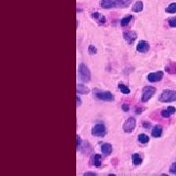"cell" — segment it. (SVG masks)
Instances as JSON below:
<instances>
[{
	"label": "cell",
	"instance_id": "1f68e13d",
	"mask_svg": "<svg viewBox=\"0 0 176 176\" xmlns=\"http://www.w3.org/2000/svg\"><path fill=\"white\" fill-rule=\"evenodd\" d=\"M84 176H95L97 175L96 172H92V171H88V172H85V173L83 174Z\"/></svg>",
	"mask_w": 176,
	"mask_h": 176
},
{
	"label": "cell",
	"instance_id": "f546056e",
	"mask_svg": "<svg viewBox=\"0 0 176 176\" xmlns=\"http://www.w3.org/2000/svg\"><path fill=\"white\" fill-rule=\"evenodd\" d=\"M121 109H122L123 112H128L129 111V105L128 104H123L121 106Z\"/></svg>",
	"mask_w": 176,
	"mask_h": 176
},
{
	"label": "cell",
	"instance_id": "ba28073f",
	"mask_svg": "<svg viewBox=\"0 0 176 176\" xmlns=\"http://www.w3.org/2000/svg\"><path fill=\"white\" fill-rule=\"evenodd\" d=\"M123 38H124V40L127 41L128 44H132V43L136 40L137 33L135 32V31H132V30L124 31L123 32Z\"/></svg>",
	"mask_w": 176,
	"mask_h": 176
},
{
	"label": "cell",
	"instance_id": "4dcf8cb0",
	"mask_svg": "<svg viewBox=\"0 0 176 176\" xmlns=\"http://www.w3.org/2000/svg\"><path fill=\"white\" fill-rule=\"evenodd\" d=\"M143 111H144V108H139V107L135 108V113L136 115H140V113H142Z\"/></svg>",
	"mask_w": 176,
	"mask_h": 176
},
{
	"label": "cell",
	"instance_id": "484cf974",
	"mask_svg": "<svg viewBox=\"0 0 176 176\" xmlns=\"http://www.w3.org/2000/svg\"><path fill=\"white\" fill-rule=\"evenodd\" d=\"M168 25L170 27H176V16L168 20Z\"/></svg>",
	"mask_w": 176,
	"mask_h": 176
},
{
	"label": "cell",
	"instance_id": "4fadbf2b",
	"mask_svg": "<svg viewBox=\"0 0 176 176\" xmlns=\"http://www.w3.org/2000/svg\"><path fill=\"white\" fill-rule=\"evenodd\" d=\"M164 70L169 74H176V63L175 62H169L165 66Z\"/></svg>",
	"mask_w": 176,
	"mask_h": 176
},
{
	"label": "cell",
	"instance_id": "4316f807",
	"mask_svg": "<svg viewBox=\"0 0 176 176\" xmlns=\"http://www.w3.org/2000/svg\"><path fill=\"white\" fill-rule=\"evenodd\" d=\"M169 172L172 174H176V162L172 163L169 167Z\"/></svg>",
	"mask_w": 176,
	"mask_h": 176
},
{
	"label": "cell",
	"instance_id": "9a60e30c",
	"mask_svg": "<svg viewBox=\"0 0 176 176\" xmlns=\"http://www.w3.org/2000/svg\"><path fill=\"white\" fill-rule=\"evenodd\" d=\"M162 134V127L160 125H156L154 128L152 129V136L155 138H159Z\"/></svg>",
	"mask_w": 176,
	"mask_h": 176
},
{
	"label": "cell",
	"instance_id": "30bf717a",
	"mask_svg": "<svg viewBox=\"0 0 176 176\" xmlns=\"http://www.w3.org/2000/svg\"><path fill=\"white\" fill-rule=\"evenodd\" d=\"M133 0H115V7L127 8L132 3Z\"/></svg>",
	"mask_w": 176,
	"mask_h": 176
},
{
	"label": "cell",
	"instance_id": "52a82bcc",
	"mask_svg": "<svg viewBox=\"0 0 176 176\" xmlns=\"http://www.w3.org/2000/svg\"><path fill=\"white\" fill-rule=\"evenodd\" d=\"M162 77H163V73L162 70H159V72L149 73L147 76V79L150 82H159L162 79Z\"/></svg>",
	"mask_w": 176,
	"mask_h": 176
},
{
	"label": "cell",
	"instance_id": "d6986e66",
	"mask_svg": "<svg viewBox=\"0 0 176 176\" xmlns=\"http://www.w3.org/2000/svg\"><path fill=\"white\" fill-rule=\"evenodd\" d=\"M142 10H143V2L142 1L135 2V4L132 7V11L136 12V13H138V12H141Z\"/></svg>",
	"mask_w": 176,
	"mask_h": 176
},
{
	"label": "cell",
	"instance_id": "7a4b0ae2",
	"mask_svg": "<svg viewBox=\"0 0 176 176\" xmlns=\"http://www.w3.org/2000/svg\"><path fill=\"white\" fill-rule=\"evenodd\" d=\"M78 74H79L80 79L84 82H88L91 79V73L85 64H80L78 66Z\"/></svg>",
	"mask_w": 176,
	"mask_h": 176
},
{
	"label": "cell",
	"instance_id": "d6a6232c",
	"mask_svg": "<svg viewBox=\"0 0 176 176\" xmlns=\"http://www.w3.org/2000/svg\"><path fill=\"white\" fill-rule=\"evenodd\" d=\"M76 105H77V107H79V106L81 105V99L79 98V96H78V94L76 96Z\"/></svg>",
	"mask_w": 176,
	"mask_h": 176
},
{
	"label": "cell",
	"instance_id": "8992f818",
	"mask_svg": "<svg viewBox=\"0 0 176 176\" xmlns=\"http://www.w3.org/2000/svg\"><path fill=\"white\" fill-rule=\"evenodd\" d=\"M95 97L102 101H113V95L109 91H99L95 93Z\"/></svg>",
	"mask_w": 176,
	"mask_h": 176
},
{
	"label": "cell",
	"instance_id": "ffe728a7",
	"mask_svg": "<svg viewBox=\"0 0 176 176\" xmlns=\"http://www.w3.org/2000/svg\"><path fill=\"white\" fill-rule=\"evenodd\" d=\"M132 162L135 164V165H139V164L142 163V158L139 154H133L132 155Z\"/></svg>",
	"mask_w": 176,
	"mask_h": 176
},
{
	"label": "cell",
	"instance_id": "44dd1931",
	"mask_svg": "<svg viewBox=\"0 0 176 176\" xmlns=\"http://www.w3.org/2000/svg\"><path fill=\"white\" fill-rule=\"evenodd\" d=\"M165 12H166V13H170V14H174V13H176V2L170 3L169 5H168V6L166 7Z\"/></svg>",
	"mask_w": 176,
	"mask_h": 176
},
{
	"label": "cell",
	"instance_id": "ac0fdd59",
	"mask_svg": "<svg viewBox=\"0 0 176 176\" xmlns=\"http://www.w3.org/2000/svg\"><path fill=\"white\" fill-rule=\"evenodd\" d=\"M133 20V16L132 15H129V16H126V17H124L122 20L120 21V26L124 27V26H127L129 23H130V22H132Z\"/></svg>",
	"mask_w": 176,
	"mask_h": 176
},
{
	"label": "cell",
	"instance_id": "f1b7e54d",
	"mask_svg": "<svg viewBox=\"0 0 176 176\" xmlns=\"http://www.w3.org/2000/svg\"><path fill=\"white\" fill-rule=\"evenodd\" d=\"M142 126H143L144 128H146V129H149V128L151 127V123H150V122H148V121H143Z\"/></svg>",
	"mask_w": 176,
	"mask_h": 176
},
{
	"label": "cell",
	"instance_id": "cb8c5ba5",
	"mask_svg": "<svg viewBox=\"0 0 176 176\" xmlns=\"http://www.w3.org/2000/svg\"><path fill=\"white\" fill-rule=\"evenodd\" d=\"M82 140L81 137L79 135H76V150H81V146H82Z\"/></svg>",
	"mask_w": 176,
	"mask_h": 176
},
{
	"label": "cell",
	"instance_id": "603a6c76",
	"mask_svg": "<svg viewBox=\"0 0 176 176\" xmlns=\"http://www.w3.org/2000/svg\"><path fill=\"white\" fill-rule=\"evenodd\" d=\"M119 88L120 90V92L123 93V94H129V93H130V89H129L127 86L125 84H123V83H119Z\"/></svg>",
	"mask_w": 176,
	"mask_h": 176
},
{
	"label": "cell",
	"instance_id": "5b68a950",
	"mask_svg": "<svg viewBox=\"0 0 176 176\" xmlns=\"http://www.w3.org/2000/svg\"><path fill=\"white\" fill-rule=\"evenodd\" d=\"M136 126V119L134 117H129L123 124V131L126 133H131L133 131V129Z\"/></svg>",
	"mask_w": 176,
	"mask_h": 176
},
{
	"label": "cell",
	"instance_id": "5bb4252c",
	"mask_svg": "<svg viewBox=\"0 0 176 176\" xmlns=\"http://www.w3.org/2000/svg\"><path fill=\"white\" fill-rule=\"evenodd\" d=\"M100 5L104 9H111V8L115 7V0H102Z\"/></svg>",
	"mask_w": 176,
	"mask_h": 176
},
{
	"label": "cell",
	"instance_id": "3957f363",
	"mask_svg": "<svg viewBox=\"0 0 176 176\" xmlns=\"http://www.w3.org/2000/svg\"><path fill=\"white\" fill-rule=\"evenodd\" d=\"M156 89L154 86H145L142 90V98H141V101L143 103H146L151 98L154 96V94L156 93Z\"/></svg>",
	"mask_w": 176,
	"mask_h": 176
},
{
	"label": "cell",
	"instance_id": "7c38bea8",
	"mask_svg": "<svg viewBox=\"0 0 176 176\" xmlns=\"http://www.w3.org/2000/svg\"><path fill=\"white\" fill-rule=\"evenodd\" d=\"M101 152H102V154H104L106 156H109L110 154H112V152H113L112 145L110 144V143H104V144H102V146H101Z\"/></svg>",
	"mask_w": 176,
	"mask_h": 176
},
{
	"label": "cell",
	"instance_id": "2e32d148",
	"mask_svg": "<svg viewBox=\"0 0 176 176\" xmlns=\"http://www.w3.org/2000/svg\"><path fill=\"white\" fill-rule=\"evenodd\" d=\"M76 92L77 94H82V95H86L90 92V90L88 87H86L84 84H77L76 86Z\"/></svg>",
	"mask_w": 176,
	"mask_h": 176
},
{
	"label": "cell",
	"instance_id": "e0dca14e",
	"mask_svg": "<svg viewBox=\"0 0 176 176\" xmlns=\"http://www.w3.org/2000/svg\"><path fill=\"white\" fill-rule=\"evenodd\" d=\"M92 164H94L96 167H99L101 166V164H102V156L101 155L99 154H95L93 156V159H92Z\"/></svg>",
	"mask_w": 176,
	"mask_h": 176
},
{
	"label": "cell",
	"instance_id": "8fae6325",
	"mask_svg": "<svg viewBox=\"0 0 176 176\" xmlns=\"http://www.w3.org/2000/svg\"><path fill=\"white\" fill-rule=\"evenodd\" d=\"M91 17L94 20H96V21L98 22V23H100V25H104V23H106L105 16H103L101 13H99V12H94V13L91 14Z\"/></svg>",
	"mask_w": 176,
	"mask_h": 176
},
{
	"label": "cell",
	"instance_id": "6da1fadb",
	"mask_svg": "<svg viewBox=\"0 0 176 176\" xmlns=\"http://www.w3.org/2000/svg\"><path fill=\"white\" fill-rule=\"evenodd\" d=\"M159 102L162 103H170V102L176 101V91L170 89H165L163 90L162 93L160 94L159 97Z\"/></svg>",
	"mask_w": 176,
	"mask_h": 176
},
{
	"label": "cell",
	"instance_id": "7402d4cb",
	"mask_svg": "<svg viewBox=\"0 0 176 176\" xmlns=\"http://www.w3.org/2000/svg\"><path fill=\"white\" fill-rule=\"evenodd\" d=\"M138 141L141 143V144H147L149 141H150V138H149V136L146 135V134H139L138 135Z\"/></svg>",
	"mask_w": 176,
	"mask_h": 176
},
{
	"label": "cell",
	"instance_id": "83f0119b",
	"mask_svg": "<svg viewBox=\"0 0 176 176\" xmlns=\"http://www.w3.org/2000/svg\"><path fill=\"white\" fill-rule=\"evenodd\" d=\"M160 115H162V117H169L171 115L169 113V112L167 111V110H162V113H160Z\"/></svg>",
	"mask_w": 176,
	"mask_h": 176
},
{
	"label": "cell",
	"instance_id": "277c9868",
	"mask_svg": "<svg viewBox=\"0 0 176 176\" xmlns=\"http://www.w3.org/2000/svg\"><path fill=\"white\" fill-rule=\"evenodd\" d=\"M106 126L103 123H97L92 128V135L96 137H103L106 135Z\"/></svg>",
	"mask_w": 176,
	"mask_h": 176
},
{
	"label": "cell",
	"instance_id": "9c48e42d",
	"mask_svg": "<svg viewBox=\"0 0 176 176\" xmlns=\"http://www.w3.org/2000/svg\"><path fill=\"white\" fill-rule=\"evenodd\" d=\"M150 49V45H149V43L145 40H141L138 42V44L136 46V50L138 51L140 53H146Z\"/></svg>",
	"mask_w": 176,
	"mask_h": 176
},
{
	"label": "cell",
	"instance_id": "d4e9b609",
	"mask_svg": "<svg viewBox=\"0 0 176 176\" xmlns=\"http://www.w3.org/2000/svg\"><path fill=\"white\" fill-rule=\"evenodd\" d=\"M88 53L90 55H95V54H97V48L94 45H89L88 46Z\"/></svg>",
	"mask_w": 176,
	"mask_h": 176
}]
</instances>
